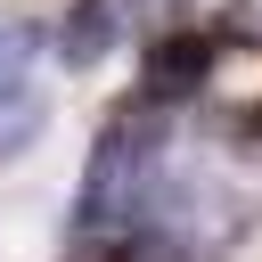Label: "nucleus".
<instances>
[{
	"label": "nucleus",
	"instance_id": "f257e3e1",
	"mask_svg": "<svg viewBox=\"0 0 262 262\" xmlns=\"http://www.w3.org/2000/svg\"><path fill=\"white\" fill-rule=\"evenodd\" d=\"M156 147H164V106L156 98H131L123 115H106L98 147H90V172H82V196H74V221L82 229L139 221L147 196H156Z\"/></svg>",
	"mask_w": 262,
	"mask_h": 262
},
{
	"label": "nucleus",
	"instance_id": "0eeeda50",
	"mask_svg": "<svg viewBox=\"0 0 262 262\" xmlns=\"http://www.w3.org/2000/svg\"><path fill=\"white\" fill-rule=\"evenodd\" d=\"M229 49H262V0H221V33Z\"/></svg>",
	"mask_w": 262,
	"mask_h": 262
},
{
	"label": "nucleus",
	"instance_id": "f03ea898",
	"mask_svg": "<svg viewBox=\"0 0 262 262\" xmlns=\"http://www.w3.org/2000/svg\"><path fill=\"white\" fill-rule=\"evenodd\" d=\"M237 229H246V205H237L229 188H213V180H172V196L156 188L147 213H139V229H131L123 246H131V262H221V254L237 246Z\"/></svg>",
	"mask_w": 262,
	"mask_h": 262
},
{
	"label": "nucleus",
	"instance_id": "7ed1b4c3",
	"mask_svg": "<svg viewBox=\"0 0 262 262\" xmlns=\"http://www.w3.org/2000/svg\"><path fill=\"white\" fill-rule=\"evenodd\" d=\"M205 74H213V33H156L147 41V66H139V98H156V106H172V98H196L205 90Z\"/></svg>",
	"mask_w": 262,
	"mask_h": 262
},
{
	"label": "nucleus",
	"instance_id": "39448f33",
	"mask_svg": "<svg viewBox=\"0 0 262 262\" xmlns=\"http://www.w3.org/2000/svg\"><path fill=\"white\" fill-rule=\"evenodd\" d=\"M41 123H49V106H41L33 90H0V156H16Z\"/></svg>",
	"mask_w": 262,
	"mask_h": 262
},
{
	"label": "nucleus",
	"instance_id": "423d86ee",
	"mask_svg": "<svg viewBox=\"0 0 262 262\" xmlns=\"http://www.w3.org/2000/svg\"><path fill=\"white\" fill-rule=\"evenodd\" d=\"M33 49H41V25H25V16H0V90H25V66H33Z\"/></svg>",
	"mask_w": 262,
	"mask_h": 262
},
{
	"label": "nucleus",
	"instance_id": "20e7f679",
	"mask_svg": "<svg viewBox=\"0 0 262 262\" xmlns=\"http://www.w3.org/2000/svg\"><path fill=\"white\" fill-rule=\"evenodd\" d=\"M115 41H123V0H74L57 16V66H74V74L106 66Z\"/></svg>",
	"mask_w": 262,
	"mask_h": 262
},
{
	"label": "nucleus",
	"instance_id": "6e6552de",
	"mask_svg": "<svg viewBox=\"0 0 262 262\" xmlns=\"http://www.w3.org/2000/svg\"><path fill=\"white\" fill-rule=\"evenodd\" d=\"M57 262H131V246H123V237H98V229H90V237H82V246H66Z\"/></svg>",
	"mask_w": 262,
	"mask_h": 262
}]
</instances>
